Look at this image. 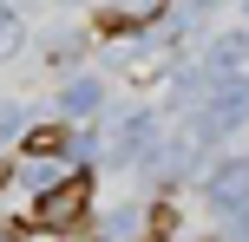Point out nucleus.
Segmentation results:
<instances>
[{"instance_id":"1","label":"nucleus","mask_w":249,"mask_h":242,"mask_svg":"<svg viewBox=\"0 0 249 242\" xmlns=\"http://www.w3.org/2000/svg\"><path fill=\"white\" fill-rule=\"evenodd\" d=\"M86 203H92V183L86 177L53 183L46 196H33V229H72V223L86 216Z\"/></svg>"},{"instance_id":"5","label":"nucleus","mask_w":249,"mask_h":242,"mask_svg":"<svg viewBox=\"0 0 249 242\" xmlns=\"http://www.w3.org/2000/svg\"><path fill=\"white\" fill-rule=\"evenodd\" d=\"M118 13H138L144 20V13H158V0H118Z\"/></svg>"},{"instance_id":"2","label":"nucleus","mask_w":249,"mask_h":242,"mask_svg":"<svg viewBox=\"0 0 249 242\" xmlns=\"http://www.w3.org/2000/svg\"><path fill=\"white\" fill-rule=\"evenodd\" d=\"M236 196H249V164H230L223 177H216V203L236 210Z\"/></svg>"},{"instance_id":"3","label":"nucleus","mask_w":249,"mask_h":242,"mask_svg":"<svg viewBox=\"0 0 249 242\" xmlns=\"http://www.w3.org/2000/svg\"><path fill=\"white\" fill-rule=\"evenodd\" d=\"M66 151V131L46 125V131H26V157H59Z\"/></svg>"},{"instance_id":"4","label":"nucleus","mask_w":249,"mask_h":242,"mask_svg":"<svg viewBox=\"0 0 249 242\" xmlns=\"http://www.w3.org/2000/svg\"><path fill=\"white\" fill-rule=\"evenodd\" d=\"M66 105H72V112H92V105H99V85H72V92H66Z\"/></svg>"}]
</instances>
